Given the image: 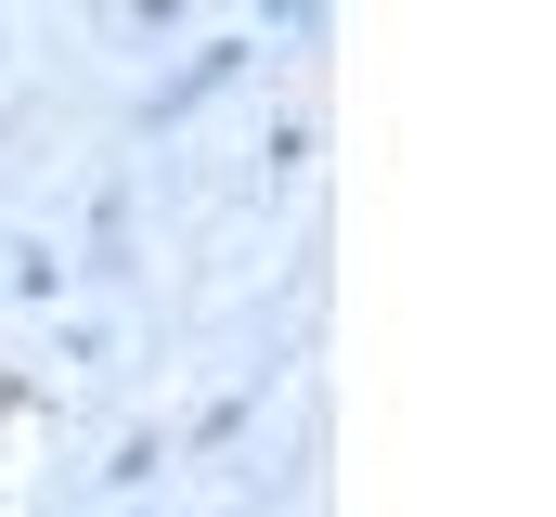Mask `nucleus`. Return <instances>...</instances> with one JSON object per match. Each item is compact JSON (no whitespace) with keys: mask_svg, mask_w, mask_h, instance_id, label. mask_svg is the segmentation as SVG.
Segmentation results:
<instances>
[{"mask_svg":"<svg viewBox=\"0 0 556 517\" xmlns=\"http://www.w3.org/2000/svg\"><path fill=\"white\" fill-rule=\"evenodd\" d=\"M117 13H130L142 39H155V26H181V13H194V0H117Z\"/></svg>","mask_w":556,"mask_h":517,"instance_id":"3","label":"nucleus"},{"mask_svg":"<svg viewBox=\"0 0 556 517\" xmlns=\"http://www.w3.org/2000/svg\"><path fill=\"white\" fill-rule=\"evenodd\" d=\"M260 26H285V39H311V26H324V0H260Z\"/></svg>","mask_w":556,"mask_h":517,"instance_id":"2","label":"nucleus"},{"mask_svg":"<svg viewBox=\"0 0 556 517\" xmlns=\"http://www.w3.org/2000/svg\"><path fill=\"white\" fill-rule=\"evenodd\" d=\"M247 52H260V39H207V52H194L181 78H155V91L130 104V129H168V117H194L207 91H233V78H247Z\"/></svg>","mask_w":556,"mask_h":517,"instance_id":"1","label":"nucleus"}]
</instances>
